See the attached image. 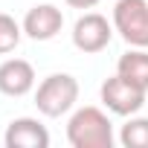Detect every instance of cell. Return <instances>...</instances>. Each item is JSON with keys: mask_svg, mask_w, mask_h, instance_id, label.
<instances>
[{"mask_svg": "<svg viewBox=\"0 0 148 148\" xmlns=\"http://www.w3.org/2000/svg\"><path fill=\"white\" fill-rule=\"evenodd\" d=\"M67 6H73V9H93L99 0H64Z\"/></svg>", "mask_w": 148, "mask_h": 148, "instance_id": "7c38bea8", "label": "cell"}, {"mask_svg": "<svg viewBox=\"0 0 148 148\" xmlns=\"http://www.w3.org/2000/svg\"><path fill=\"white\" fill-rule=\"evenodd\" d=\"M113 32L116 29H113V23H108L105 15L84 12L76 23H73V47L79 52H84V55H96V52H102L110 44Z\"/></svg>", "mask_w": 148, "mask_h": 148, "instance_id": "5b68a950", "label": "cell"}, {"mask_svg": "<svg viewBox=\"0 0 148 148\" xmlns=\"http://www.w3.org/2000/svg\"><path fill=\"white\" fill-rule=\"evenodd\" d=\"M35 87V70L23 58H6L0 64V93L21 99Z\"/></svg>", "mask_w": 148, "mask_h": 148, "instance_id": "52a82bcc", "label": "cell"}, {"mask_svg": "<svg viewBox=\"0 0 148 148\" xmlns=\"http://www.w3.org/2000/svg\"><path fill=\"white\" fill-rule=\"evenodd\" d=\"M116 73L148 93V49L145 47H131L128 52H122L119 61H116Z\"/></svg>", "mask_w": 148, "mask_h": 148, "instance_id": "9c48e42d", "label": "cell"}, {"mask_svg": "<svg viewBox=\"0 0 148 148\" xmlns=\"http://www.w3.org/2000/svg\"><path fill=\"white\" fill-rule=\"evenodd\" d=\"M113 139L116 136L110 116L93 105L79 108L67 122V142L73 148H110Z\"/></svg>", "mask_w": 148, "mask_h": 148, "instance_id": "6da1fadb", "label": "cell"}, {"mask_svg": "<svg viewBox=\"0 0 148 148\" xmlns=\"http://www.w3.org/2000/svg\"><path fill=\"white\" fill-rule=\"evenodd\" d=\"M99 99H102V105L110 113H116V116H134L145 105V90L136 87V84H131L125 76L116 73V76H110V79L102 82Z\"/></svg>", "mask_w": 148, "mask_h": 148, "instance_id": "277c9868", "label": "cell"}, {"mask_svg": "<svg viewBox=\"0 0 148 148\" xmlns=\"http://www.w3.org/2000/svg\"><path fill=\"white\" fill-rule=\"evenodd\" d=\"M3 142L6 148H49V131L32 116H18L9 122Z\"/></svg>", "mask_w": 148, "mask_h": 148, "instance_id": "ba28073f", "label": "cell"}, {"mask_svg": "<svg viewBox=\"0 0 148 148\" xmlns=\"http://www.w3.org/2000/svg\"><path fill=\"white\" fill-rule=\"evenodd\" d=\"M119 142L125 148H148V116H128L119 131Z\"/></svg>", "mask_w": 148, "mask_h": 148, "instance_id": "30bf717a", "label": "cell"}, {"mask_svg": "<svg viewBox=\"0 0 148 148\" xmlns=\"http://www.w3.org/2000/svg\"><path fill=\"white\" fill-rule=\"evenodd\" d=\"M113 29L122 35L128 47L148 49V0H116Z\"/></svg>", "mask_w": 148, "mask_h": 148, "instance_id": "3957f363", "label": "cell"}, {"mask_svg": "<svg viewBox=\"0 0 148 148\" xmlns=\"http://www.w3.org/2000/svg\"><path fill=\"white\" fill-rule=\"evenodd\" d=\"M21 38H23V23H18L6 12H0V55L15 52L18 44H21Z\"/></svg>", "mask_w": 148, "mask_h": 148, "instance_id": "8fae6325", "label": "cell"}, {"mask_svg": "<svg viewBox=\"0 0 148 148\" xmlns=\"http://www.w3.org/2000/svg\"><path fill=\"white\" fill-rule=\"evenodd\" d=\"M64 29V12L52 3H38L23 18V35L32 41H52Z\"/></svg>", "mask_w": 148, "mask_h": 148, "instance_id": "8992f818", "label": "cell"}, {"mask_svg": "<svg viewBox=\"0 0 148 148\" xmlns=\"http://www.w3.org/2000/svg\"><path fill=\"white\" fill-rule=\"evenodd\" d=\"M76 102H79V82L70 73H52L35 90V108L49 119L70 113L76 108Z\"/></svg>", "mask_w": 148, "mask_h": 148, "instance_id": "7a4b0ae2", "label": "cell"}]
</instances>
